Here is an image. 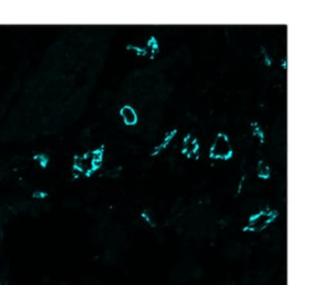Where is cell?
<instances>
[{
  "label": "cell",
  "instance_id": "obj_1",
  "mask_svg": "<svg viewBox=\"0 0 318 285\" xmlns=\"http://www.w3.org/2000/svg\"><path fill=\"white\" fill-rule=\"evenodd\" d=\"M102 162V150L87 151L83 155L77 156L75 160V169L80 173L89 174L97 167H100Z\"/></svg>",
  "mask_w": 318,
  "mask_h": 285
},
{
  "label": "cell",
  "instance_id": "obj_2",
  "mask_svg": "<svg viewBox=\"0 0 318 285\" xmlns=\"http://www.w3.org/2000/svg\"><path fill=\"white\" fill-rule=\"evenodd\" d=\"M233 149L229 138L225 134H219L214 140L210 149V156L214 159H228L232 156Z\"/></svg>",
  "mask_w": 318,
  "mask_h": 285
},
{
  "label": "cell",
  "instance_id": "obj_3",
  "mask_svg": "<svg viewBox=\"0 0 318 285\" xmlns=\"http://www.w3.org/2000/svg\"><path fill=\"white\" fill-rule=\"evenodd\" d=\"M275 218V213L271 211H261L257 214H255L249 222V230L251 231H262L265 230L271 222Z\"/></svg>",
  "mask_w": 318,
  "mask_h": 285
},
{
  "label": "cell",
  "instance_id": "obj_4",
  "mask_svg": "<svg viewBox=\"0 0 318 285\" xmlns=\"http://www.w3.org/2000/svg\"><path fill=\"white\" fill-rule=\"evenodd\" d=\"M121 117L124 121V123L128 124V126H134L138 121L137 113H135V110L133 109L132 107H129V105H124V107H122Z\"/></svg>",
  "mask_w": 318,
  "mask_h": 285
},
{
  "label": "cell",
  "instance_id": "obj_5",
  "mask_svg": "<svg viewBox=\"0 0 318 285\" xmlns=\"http://www.w3.org/2000/svg\"><path fill=\"white\" fill-rule=\"evenodd\" d=\"M183 150H184V153L189 156L197 154L198 150H199V144H198V140L193 137L187 138L183 144Z\"/></svg>",
  "mask_w": 318,
  "mask_h": 285
},
{
  "label": "cell",
  "instance_id": "obj_6",
  "mask_svg": "<svg viewBox=\"0 0 318 285\" xmlns=\"http://www.w3.org/2000/svg\"><path fill=\"white\" fill-rule=\"evenodd\" d=\"M257 175L260 178H268V175H270V167H268V165H266L263 161H260L259 165H257Z\"/></svg>",
  "mask_w": 318,
  "mask_h": 285
},
{
  "label": "cell",
  "instance_id": "obj_7",
  "mask_svg": "<svg viewBox=\"0 0 318 285\" xmlns=\"http://www.w3.org/2000/svg\"><path fill=\"white\" fill-rule=\"evenodd\" d=\"M174 137V132H172L170 133V134H168L167 137H165V139H164V142H163L162 144H160V145L158 146V148L156 149V151H154V154H157L158 153V151H160V149H163V148H165V146L168 145V143L170 142V140H172V138Z\"/></svg>",
  "mask_w": 318,
  "mask_h": 285
}]
</instances>
